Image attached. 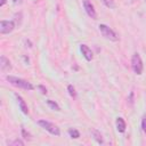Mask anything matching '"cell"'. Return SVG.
<instances>
[{"label": "cell", "mask_w": 146, "mask_h": 146, "mask_svg": "<svg viewBox=\"0 0 146 146\" xmlns=\"http://www.w3.org/2000/svg\"><path fill=\"white\" fill-rule=\"evenodd\" d=\"M7 81L10 82L13 86L17 87V88H21V89H24V90H33L34 87L31 82H29L27 80H24L22 78H17V76H13V75H7L6 76Z\"/></svg>", "instance_id": "obj_1"}, {"label": "cell", "mask_w": 146, "mask_h": 146, "mask_svg": "<svg viewBox=\"0 0 146 146\" xmlns=\"http://www.w3.org/2000/svg\"><path fill=\"white\" fill-rule=\"evenodd\" d=\"M38 124H39L41 128H43L44 130H47L49 133L54 135V136H59V135H60L59 128H58L55 123H52V122H50V121H47V120H39V121H38Z\"/></svg>", "instance_id": "obj_2"}, {"label": "cell", "mask_w": 146, "mask_h": 146, "mask_svg": "<svg viewBox=\"0 0 146 146\" xmlns=\"http://www.w3.org/2000/svg\"><path fill=\"white\" fill-rule=\"evenodd\" d=\"M98 29H99L100 33L103 34V36L106 38L107 40H111V41H114V42L119 40V35L110 26H107L106 24H99Z\"/></svg>", "instance_id": "obj_3"}, {"label": "cell", "mask_w": 146, "mask_h": 146, "mask_svg": "<svg viewBox=\"0 0 146 146\" xmlns=\"http://www.w3.org/2000/svg\"><path fill=\"white\" fill-rule=\"evenodd\" d=\"M131 67L133 70V72L138 75H140L143 73V68H144V65H143V60L140 58V55L138 52H135L131 57Z\"/></svg>", "instance_id": "obj_4"}, {"label": "cell", "mask_w": 146, "mask_h": 146, "mask_svg": "<svg viewBox=\"0 0 146 146\" xmlns=\"http://www.w3.org/2000/svg\"><path fill=\"white\" fill-rule=\"evenodd\" d=\"M15 29L14 21H1L0 22V33L1 34H8L13 32Z\"/></svg>", "instance_id": "obj_5"}, {"label": "cell", "mask_w": 146, "mask_h": 146, "mask_svg": "<svg viewBox=\"0 0 146 146\" xmlns=\"http://www.w3.org/2000/svg\"><path fill=\"white\" fill-rule=\"evenodd\" d=\"M82 3H83V8H84L87 15L89 17H91L92 19H96L97 18V13H96L95 7L91 3V1L90 0H82Z\"/></svg>", "instance_id": "obj_6"}, {"label": "cell", "mask_w": 146, "mask_h": 146, "mask_svg": "<svg viewBox=\"0 0 146 146\" xmlns=\"http://www.w3.org/2000/svg\"><path fill=\"white\" fill-rule=\"evenodd\" d=\"M0 68H1L2 72H8V71L11 70V63H10V60L6 56H3V55L0 57Z\"/></svg>", "instance_id": "obj_7"}, {"label": "cell", "mask_w": 146, "mask_h": 146, "mask_svg": "<svg viewBox=\"0 0 146 146\" xmlns=\"http://www.w3.org/2000/svg\"><path fill=\"white\" fill-rule=\"evenodd\" d=\"M80 50H81L83 57H84L88 62H90V60L92 59V57H94V56H92V51H91V49H90L87 44H84V43L80 44Z\"/></svg>", "instance_id": "obj_8"}, {"label": "cell", "mask_w": 146, "mask_h": 146, "mask_svg": "<svg viewBox=\"0 0 146 146\" xmlns=\"http://www.w3.org/2000/svg\"><path fill=\"white\" fill-rule=\"evenodd\" d=\"M15 97L17 99V103H18V106H19V110L24 113V114H29V108H27V105L25 103V100L18 95V94H15Z\"/></svg>", "instance_id": "obj_9"}, {"label": "cell", "mask_w": 146, "mask_h": 146, "mask_svg": "<svg viewBox=\"0 0 146 146\" xmlns=\"http://www.w3.org/2000/svg\"><path fill=\"white\" fill-rule=\"evenodd\" d=\"M115 125H116V129L119 132H124L125 131V128H127V124H125V121L123 120V117H116L115 120Z\"/></svg>", "instance_id": "obj_10"}, {"label": "cell", "mask_w": 146, "mask_h": 146, "mask_svg": "<svg viewBox=\"0 0 146 146\" xmlns=\"http://www.w3.org/2000/svg\"><path fill=\"white\" fill-rule=\"evenodd\" d=\"M91 133H92L94 139H95V140H96L98 144H104L103 136L100 135V132H99V131H97V130H92V131H91Z\"/></svg>", "instance_id": "obj_11"}, {"label": "cell", "mask_w": 146, "mask_h": 146, "mask_svg": "<svg viewBox=\"0 0 146 146\" xmlns=\"http://www.w3.org/2000/svg\"><path fill=\"white\" fill-rule=\"evenodd\" d=\"M47 104H48V106L51 108V110H54V111H60V107H59V105L56 103V102H54V100H51V99H48L47 100Z\"/></svg>", "instance_id": "obj_12"}, {"label": "cell", "mask_w": 146, "mask_h": 146, "mask_svg": "<svg viewBox=\"0 0 146 146\" xmlns=\"http://www.w3.org/2000/svg\"><path fill=\"white\" fill-rule=\"evenodd\" d=\"M67 132H68V135H70V137H71V138L78 139V138L80 137V132H79L76 129H72V128H71V129H68V131H67Z\"/></svg>", "instance_id": "obj_13"}, {"label": "cell", "mask_w": 146, "mask_h": 146, "mask_svg": "<svg viewBox=\"0 0 146 146\" xmlns=\"http://www.w3.org/2000/svg\"><path fill=\"white\" fill-rule=\"evenodd\" d=\"M102 2H103L107 8H114V7H115L114 0H102Z\"/></svg>", "instance_id": "obj_14"}, {"label": "cell", "mask_w": 146, "mask_h": 146, "mask_svg": "<svg viewBox=\"0 0 146 146\" xmlns=\"http://www.w3.org/2000/svg\"><path fill=\"white\" fill-rule=\"evenodd\" d=\"M67 90H68V94H70V96L71 97H75L76 96V92H75V89H74V87L72 86V84H68L67 86Z\"/></svg>", "instance_id": "obj_15"}, {"label": "cell", "mask_w": 146, "mask_h": 146, "mask_svg": "<svg viewBox=\"0 0 146 146\" xmlns=\"http://www.w3.org/2000/svg\"><path fill=\"white\" fill-rule=\"evenodd\" d=\"M141 130L146 135V115H144L143 119H141Z\"/></svg>", "instance_id": "obj_16"}, {"label": "cell", "mask_w": 146, "mask_h": 146, "mask_svg": "<svg viewBox=\"0 0 146 146\" xmlns=\"http://www.w3.org/2000/svg\"><path fill=\"white\" fill-rule=\"evenodd\" d=\"M22 136L24 139H30V137H31V135L29 132H26V130L24 128H22Z\"/></svg>", "instance_id": "obj_17"}, {"label": "cell", "mask_w": 146, "mask_h": 146, "mask_svg": "<svg viewBox=\"0 0 146 146\" xmlns=\"http://www.w3.org/2000/svg\"><path fill=\"white\" fill-rule=\"evenodd\" d=\"M36 88L40 90V92H41V94H43V95H46V94H47V89H46L43 86H41V84H40V86H38Z\"/></svg>", "instance_id": "obj_18"}, {"label": "cell", "mask_w": 146, "mask_h": 146, "mask_svg": "<svg viewBox=\"0 0 146 146\" xmlns=\"http://www.w3.org/2000/svg\"><path fill=\"white\" fill-rule=\"evenodd\" d=\"M10 145H21V146H23V145H24V141H22V140H19V139H16V140H14L13 143H10Z\"/></svg>", "instance_id": "obj_19"}, {"label": "cell", "mask_w": 146, "mask_h": 146, "mask_svg": "<svg viewBox=\"0 0 146 146\" xmlns=\"http://www.w3.org/2000/svg\"><path fill=\"white\" fill-rule=\"evenodd\" d=\"M129 102H130V104H132V103H133V92H130V97H129Z\"/></svg>", "instance_id": "obj_20"}, {"label": "cell", "mask_w": 146, "mask_h": 146, "mask_svg": "<svg viewBox=\"0 0 146 146\" xmlns=\"http://www.w3.org/2000/svg\"><path fill=\"white\" fill-rule=\"evenodd\" d=\"M13 1V3L14 5H19V3H22L23 2V0H11Z\"/></svg>", "instance_id": "obj_21"}, {"label": "cell", "mask_w": 146, "mask_h": 146, "mask_svg": "<svg viewBox=\"0 0 146 146\" xmlns=\"http://www.w3.org/2000/svg\"><path fill=\"white\" fill-rule=\"evenodd\" d=\"M5 2H6V0H1V3H0V6H3V5H5Z\"/></svg>", "instance_id": "obj_22"}]
</instances>
